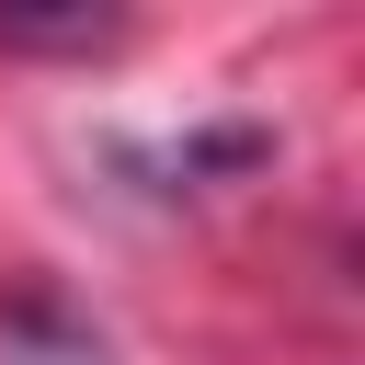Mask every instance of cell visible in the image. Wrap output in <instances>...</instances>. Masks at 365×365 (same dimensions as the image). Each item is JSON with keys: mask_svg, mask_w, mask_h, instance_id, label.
Masks as SVG:
<instances>
[]
</instances>
